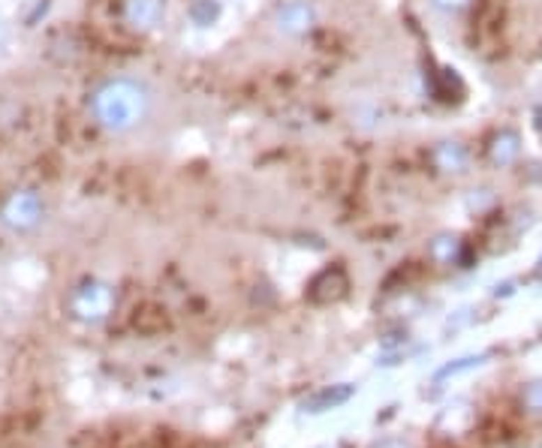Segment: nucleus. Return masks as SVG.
Segmentation results:
<instances>
[{
	"instance_id": "1",
	"label": "nucleus",
	"mask_w": 542,
	"mask_h": 448,
	"mask_svg": "<svg viewBox=\"0 0 542 448\" xmlns=\"http://www.w3.org/2000/svg\"><path fill=\"white\" fill-rule=\"evenodd\" d=\"M151 111V91L139 79L112 75L100 82L91 93V118L100 130L112 136H123L142 127Z\"/></svg>"
},
{
	"instance_id": "2",
	"label": "nucleus",
	"mask_w": 542,
	"mask_h": 448,
	"mask_svg": "<svg viewBox=\"0 0 542 448\" xmlns=\"http://www.w3.org/2000/svg\"><path fill=\"white\" fill-rule=\"evenodd\" d=\"M317 6L310 3V0H283V3L274 9L271 15V24L274 31L280 36H287V40H301V36H308L313 27H317Z\"/></svg>"
},
{
	"instance_id": "3",
	"label": "nucleus",
	"mask_w": 542,
	"mask_h": 448,
	"mask_svg": "<svg viewBox=\"0 0 542 448\" xmlns=\"http://www.w3.org/2000/svg\"><path fill=\"white\" fill-rule=\"evenodd\" d=\"M43 214H45V205H43L40 193H33V190H18V193L9 196L3 208H0V220L9 229H15V232L33 229L43 220Z\"/></svg>"
},
{
	"instance_id": "4",
	"label": "nucleus",
	"mask_w": 542,
	"mask_h": 448,
	"mask_svg": "<svg viewBox=\"0 0 542 448\" xmlns=\"http://www.w3.org/2000/svg\"><path fill=\"white\" fill-rule=\"evenodd\" d=\"M123 22L139 33H151L166 22V0H123Z\"/></svg>"
},
{
	"instance_id": "5",
	"label": "nucleus",
	"mask_w": 542,
	"mask_h": 448,
	"mask_svg": "<svg viewBox=\"0 0 542 448\" xmlns=\"http://www.w3.org/2000/svg\"><path fill=\"white\" fill-rule=\"evenodd\" d=\"M109 307V289L106 286H84V289L75 295V310L82 313V316H103Z\"/></svg>"
},
{
	"instance_id": "6",
	"label": "nucleus",
	"mask_w": 542,
	"mask_h": 448,
	"mask_svg": "<svg viewBox=\"0 0 542 448\" xmlns=\"http://www.w3.org/2000/svg\"><path fill=\"white\" fill-rule=\"evenodd\" d=\"M434 163L440 171H464L467 169V150L458 141H440L434 148Z\"/></svg>"
},
{
	"instance_id": "7",
	"label": "nucleus",
	"mask_w": 542,
	"mask_h": 448,
	"mask_svg": "<svg viewBox=\"0 0 542 448\" xmlns=\"http://www.w3.org/2000/svg\"><path fill=\"white\" fill-rule=\"evenodd\" d=\"M518 150H521L518 132L503 130L500 136L491 141V160H494V166H512V163H515V157H518Z\"/></svg>"
},
{
	"instance_id": "8",
	"label": "nucleus",
	"mask_w": 542,
	"mask_h": 448,
	"mask_svg": "<svg viewBox=\"0 0 542 448\" xmlns=\"http://www.w3.org/2000/svg\"><path fill=\"white\" fill-rule=\"evenodd\" d=\"M187 13H190V22L196 27H211L217 18H220L223 6H220V0H193Z\"/></svg>"
},
{
	"instance_id": "9",
	"label": "nucleus",
	"mask_w": 542,
	"mask_h": 448,
	"mask_svg": "<svg viewBox=\"0 0 542 448\" xmlns=\"http://www.w3.org/2000/svg\"><path fill=\"white\" fill-rule=\"evenodd\" d=\"M458 247L461 244H458V238H455V235H440L431 244V256L437 262H452L455 256H458Z\"/></svg>"
},
{
	"instance_id": "10",
	"label": "nucleus",
	"mask_w": 542,
	"mask_h": 448,
	"mask_svg": "<svg viewBox=\"0 0 542 448\" xmlns=\"http://www.w3.org/2000/svg\"><path fill=\"white\" fill-rule=\"evenodd\" d=\"M349 394H353V388H340V392H322L317 400H310V406H313V412H319V409H326L329 403H331V406L344 403Z\"/></svg>"
},
{
	"instance_id": "11",
	"label": "nucleus",
	"mask_w": 542,
	"mask_h": 448,
	"mask_svg": "<svg viewBox=\"0 0 542 448\" xmlns=\"http://www.w3.org/2000/svg\"><path fill=\"white\" fill-rule=\"evenodd\" d=\"M437 13H443V15H455V13H461V9H467L470 6V0H428Z\"/></svg>"
}]
</instances>
